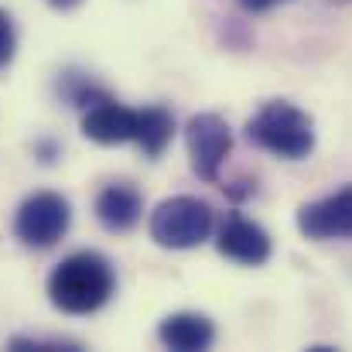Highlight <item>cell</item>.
<instances>
[{
    "instance_id": "1",
    "label": "cell",
    "mask_w": 352,
    "mask_h": 352,
    "mask_svg": "<svg viewBox=\"0 0 352 352\" xmlns=\"http://www.w3.org/2000/svg\"><path fill=\"white\" fill-rule=\"evenodd\" d=\"M117 277L107 256L82 250L65 256L48 277V298L65 315H93L113 298Z\"/></svg>"
},
{
    "instance_id": "2",
    "label": "cell",
    "mask_w": 352,
    "mask_h": 352,
    "mask_svg": "<svg viewBox=\"0 0 352 352\" xmlns=\"http://www.w3.org/2000/svg\"><path fill=\"white\" fill-rule=\"evenodd\" d=\"M246 140L260 151H270L287 161H301L315 147V123L305 110H298L287 100L263 103L256 117L246 123Z\"/></svg>"
},
{
    "instance_id": "3",
    "label": "cell",
    "mask_w": 352,
    "mask_h": 352,
    "mask_svg": "<svg viewBox=\"0 0 352 352\" xmlns=\"http://www.w3.org/2000/svg\"><path fill=\"white\" fill-rule=\"evenodd\" d=\"M212 223H216V212L209 202L195 195H175V199H164L151 212V239L168 250H192L209 239Z\"/></svg>"
},
{
    "instance_id": "4",
    "label": "cell",
    "mask_w": 352,
    "mask_h": 352,
    "mask_svg": "<svg viewBox=\"0 0 352 352\" xmlns=\"http://www.w3.org/2000/svg\"><path fill=\"white\" fill-rule=\"evenodd\" d=\"M69 223H72L69 202L58 192H38V195L21 202V209L14 216V236L24 246L48 250L69 233Z\"/></svg>"
},
{
    "instance_id": "5",
    "label": "cell",
    "mask_w": 352,
    "mask_h": 352,
    "mask_svg": "<svg viewBox=\"0 0 352 352\" xmlns=\"http://www.w3.org/2000/svg\"><path fill=\"white\" fill-rule=\"evenodd\" d=\"M188 154H192V171L202 182H219V168L233 151V130L219 113H199L185 126Z\"/></svg>"
},
{
    "instance_id": "6",
    "label": "cell",
    "mask_w": 352,
    "mask_h": 352,
    "mask_svg": "<svg viewBox=\"0 0 352 352\" xmlns=\"http://www.w3.org/2000/svg\"><path fill=\"white\" fill-rule=\"evenodd\" d=\"M298 230L308 239H352V188L301 206Z\"/></svg>"
},
{
    "instance_id": "7",
    "label": "cell",
    "mask_w": 352,
    "mask_h": 352,
    "mask_svg": "<svg viewBox=\"0 0 352 352\" xmlns=\"http://www.w3.org/2000/svg\"><path fill=\"white\" fill-rule=\"evenodd\" d=\"M82 133L96 144H126L137 137V110L130 107H120L113 96L100 100L96 107L86 110L82 117Z\"/></svg>"
},
{
    "instance_id": "8",
    "label": "cell",
    "mask_w": 352,
    "mask_h": 352,
    "mask_svg": "<svg viewBox=\"0 0 352 352\" xmlns=\"http://www.w3.org/2000/svg\"><path fill=\"white\" fill-rule=\"evenodd\" d=\"M219 253L236 260V263L260 267V263L270 260V236L243 216H230L226 226L219 230Z\"/></svg>"
},
{
    "instance_id": "9",
    "label": "cell",
    "mask_w": 352,
    "mask_h": 352,
    "mask_svg": "<svg viewBox=\"0 0 352 352\" xmlns=\"http://www.w3.org/2000/svg\"><path fill=\"white\" fill-rule=\"evenodd\" d=\"M140 212H144V199L133 185H107L100 195H96V219L110 230V233H126L140 223Z\"/></svg>"
},
{
    "instance_id": "10",
    "label": "cell",
    "mask_w": 352,
    "mask_h": 352,
    "mask_svg": "<svg viewBox=\"0 0 352 352\" xmlns=\"http://www.w3.org/2000/svg\"><path fill=\"white\" fill-rule=\"evenodd\" d=\"M157 339L164 342V349L202 352V349H209V346H212V339H216V325H212L206 315L182 311V315H171V318H164V322H161Z\"/></svg>"
},
{
    "instance_id": "11",
    "label": "cell",
    "mask_w": 352,
    "mask_h": 352,
    "mask_svg": "<svg viewBox=\"0 0 352 352\" xmlns=\"http://www.w3.org/2000/svg\"><path fill=\"white\" fill-rule=\"evenodd\" d=\"M171 133H175V120L168 110L161 107H147V110H137V144L147 157H157L168 144H171Z\"/></svg>"
},
{
    "instance_id": "12",
    "label": "cell",
    "mask_w": 352,
    "mask_h": 352,
    "mask_svg": "<svg viewBox=\"0 0 352 352\" xmlns=\"http://www.w3.org/2000/svg\"><path fill=\"white\" fill-rule=\"evenodd\" d=\"M10 349L14 352H79V346L72 342H58V339H10Z\"/></svg>"
},
{
    "instance_id": "13",
    "label": "cell",
    "mask_w": 352,
    "mask_h": 352,
    "mask_svg": "<svg viewBox=\"0 0 352 352\" xmlns=\"http://www.w3.org/2000/svg\"><path fill=\"white\" fill-rule=\"evenodd\" d=\"M14 48H17V34H14V21L7 10H0V65H7L14 58Z\"/></svg>"
},
{
    "instance_id": "14",
    "label": "cell",
    "mask_w": 352,
    "mask_h": 352,
    "mask_svg": "<svg viewBox=\"0 0 352 352\" xmlns=\"http://www.w3.org/2000/svg\"><path fill=\"white\" fill-rule=\"evenodd\" d=\"M246 14H263V10H274V7H280V3H287V0H236Z\"/></svg>"
},
{
    "instance_id": "15",
    "label": "cell",
    "mask_w": 352,
    "mask_h": 352,
    "mask_svg": "<svg viewBox=\"0 0 352 352\" xmlns=\"http://www.w3.org/2000/svg\"><path fill=\"white\" fill-rule=\"evenodd\" d=\"M52 3H55V7H62V10H69V7H76L79 0H52Z\"/></svg>"
},
{
    "instance_id": "16",
    "label": "cell",
    "mask_w": 352,
    "mask_h": 352,
    "mask_svg": "<svg viewBox=\"0 0 352 352\" xmlns=\"http://www.w3.org/2000/svg\"><path fill=\"white\" fill-rule=\"evenodd\" d=\"M329 3H346V0H329Z\"/></svg>"
}]
</instances>
